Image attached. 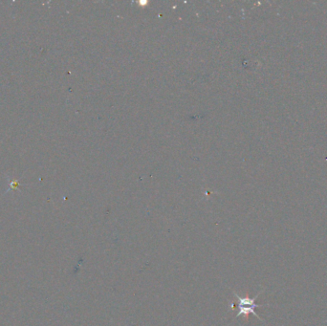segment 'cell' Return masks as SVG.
<instances>
[{
    "instance_id": "1",
    "label": "cell",
    "mask_w": 327,
    "mask_h": 326,
    "mask_svg": "<svg viewBox=\"0 0 327 326\" xmlns=\"http://www.w3.org/2000/svg\"><path fill=\"white\" fill-rule=\"evenodd\" d=\"M263 292V290H261L260 292L258 293V295L255 298H249V297H240L237 293L233 292L234 297L237 300V305H236V309H237V314L235 316V318H238L240 316H248L250 314H253L254 316H256V318H258L259 320L263 321V319L260 318L256 312V308L258 307H263V306H268L269 304H257L256 301L259 297V295Z\"/></svg>"
}]
</instances>
